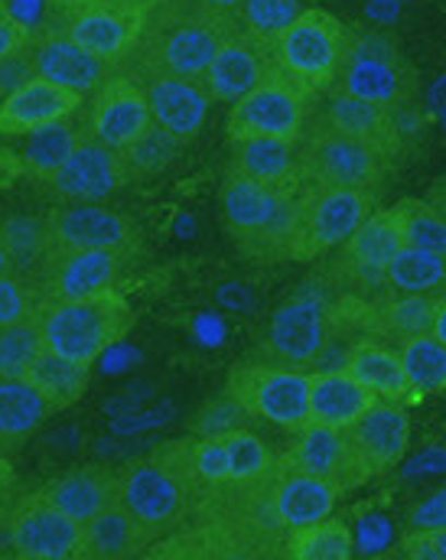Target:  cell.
<instances>
[{
  "instance_id": "obj_5",
  "label": "cell",
  "mask_w": 446,
  "mask_h": 560,
  "mask_svg": "<svg viewBox=\"0 0 446 560\" xmlns=\"http://www.w3.org/2000/svg\"><path fill=\"white\" fill-rule=\"evenodd\" d=\"M355 33L319 7H303L300 16L271 39L274 69L306 95L319 98L339 79Z\"/></svg>"
},
{
  "instance_id": "obj_29",
  "label": "cell",
  "mask_w": 446,
  "mask_h": 560,
  "mask_svg": "<svg viewBox=\"0 0 446 560\" xmlns=\"http://www.w3.org/2000/svg\"><path fill=\"white\" fill-rule=\"evenodd\" d=\"M228 173H238L245 179L278 186V189H297L300 156L297 140L281 138H245L232 140V163Z\"/></svg>"
},
{
  "instance_id": "obj_25",
  "label": "cell",
  "mask_w": 446,
  "mask_h": 560,
  "mask_svg": "<svg viewBox=\"0 0 446 560\" xmlns=\"http://www.w3.org/2000/svg\"><path fill=\"white\" fill-rule=\"evenodd\" d=\"M39 502L59 509L62 515H69L72 522L85 525L92 522L98 512H105L108 505H115L121 495H118V472L105 469V466H82V469H72L66 476H56L49 479L46 486H39L36 492Z\"/></svg>"
},
{
  "instance_id": "obj_35",
  "label": "cell",
  "mask_w": 446,
  "mask_h": 560,
  "mask_svg": "<svg viewBox=\"0 0 446 560\" xmlns=\"http://www.w3.org/2000/svg\"><path fill=\"white\" fill-rule=\"evenodd\" d=\"M385 283L391 293H421V296H446V255L398 248L385 268Z\"/></svg>"
},
{
  "instance_id": "obj_7",
  "label": "cell",
  "mask_w": 446,
  "mask_h": 560,
  "mask_svg": "<svg viewBox=\"0 0 446 560\" xmlns=\"http://www.w3.org/2000/svg\"><path fill=\"white\" fill-rule=\"evenodd\" d=\"M225 395L242 405L251 420L297 433L309 423V372L268 359L238 362L228 372Z\"/></svg>"
},
{
  "instance_id": "obj_1",
  "label": "cell",
  "mask_w": 446,
  "mask_h": 560,
  "mask_svg": "<svg viewBox=\"0 0 446 560\" xmlns=\"http://www.w3.org/2000/svg\"><path fill=\"white\" fill-rule=\"evenodd\" d=\"M235 30L238 13L206 10L192 0H156L121 69L138 72L144 82L156 75L202 79L212 56Z\"/></svg>"
},
{
  "instance_id": "obj_47",
  "label": "cell",
  "mask_w": 446,
  "mask_h": 560,
  "mask_svg": "<svg viewBox=\"0 0 446 560\" xmlns=\"http://www.w3.org/2000/svg\"><path fill=\"white\" fill-rule=\"evenodd\" d=\"M30 43V26L10 10L7 0H0V59L23 49Z\"/></svg>"
},
{
  "instance_id": "obj_39",
  "label": "cell",
  "mask_w": 446,
  "mask_h": 560,
  "mask_svg": "<svg viewBox=\"0 0 446 560\" xmlns=\"http://www.w3.org/2000/svg\"><path fill=\"white\" fill-rule=\"evenodd\" d=\"M228 456V479H261L271 476L281 463V456L261 440L251 427H238L225 436H219Z\"/></svg>"
},
{
  "instance_id": "obj_9",
  "label": "cell",
  "mask_w": 446,
  "mask_h": 560,
  "mask_svg": "<svg viewBox=\"0 0 446 560\" xmlns=\"http://www.w3.org/2000/svg\"><path fill=\"white\" fill-rule=\"evenodd\" d=\"M332 313H336V290L322 280L306 283L271 316L258 359L309 372L332 336L336 326Z\"/></svg>"
},
{
  "instance_id": "obj_28",
  "label": "cell",
  "mask_w": 446,
  "mask_h": 560,
  "mask_svg": "<svg viewBox=\"0 0 446 560\" xmlns=\"http://www.w3.org/2000/svg\"><path fill=\"white\" fill-rule=\"evenodd\" d=\"M336 499H339V489H332L319 476H309L297 466H291L281 456L278 476H274V512H278V518H281V525L287 532L306 528V525L332 515Z\"/></svg>"
},
{
  "instance_id": "obj_36",
  "label": "cell",
  "mask_w": 446,
  "mask_h": 560,
  "mask_svg": "<svg viewBox=\"0 0 446 560\" xmlns=\"http://www.w3.org/2000/svg\"><path fill=\"white\" fill-rule=\"evenodd\" d=\"M355 555V535L345 528V522L319 518L306 528L287 532L284 558L294 560H349Z\"/></svg>"
},
{
  "instance_id": "obj_50",
  "label": "cell",
  "mask_w": 446,
  "mask_h": 560,
  "mask_svg": "<svg viewBox=\"0 0 446 560\" xmlns=\"http://www.w3.org/2000/svg\"><path fill=\"white\" fill-rule=\"evenodd\" d=\"M401 555H408L411 560H437L431 535L424 528H411L408 535H401Z\"/></svg>"
},
{
  "instance_id": "obj_44",
  "label": "cell",
  "mask_w": 446,
  "mask_h": 560,
  "mask_svg": "<svg viewBox=\"0 0 446 560\" xmlns=\"http://www.w3.org/2000/svg\"><path fill=\"white\" fill-rule=\"evenodd\" d=\"M255 420L248 418V411L242 405H235L228 395H222L219 401H212L202 418L196 420V436H225L238 427H251Z\"/></svg>"
},
{
  "instance_id": "obj_18",
  "label": "cell",
  "mask_w": 446,
  "mask_h": 560,
  "mask_svg": "<svg viewBox=\"0 0 446 560\" xmlns=\"http://www.w3.org/2000/svg\"><path fill=\"white\" fill-rule=\"evenodd\" d=\"M26 49H30V59H33V72L39 79L56 82L62 89H72L79 95L95 92L105 82V75L111 72L108 62H102L89 49H82L79 43H72L66 33L52 30L49 23L30 26Z\"/></svg>"
},
{
  "instance_id": "obj_55",
  "label": "cell",
  "mask_w": 446,
  "mask_h": 560,
  "mask_svg": "<svg viewBox=\"0 0 446 560\" xmlns=\"http://www.w3.org/2000/svg\"><path fill=\"white\" fill-rule=\"evenodd\" d=\"M0 275H13V268H10V258H7L3 245H0Z\"/></svg>"
},
{
  "instance_id": "obj_26",
  "label": "cell",
  "mask_w": 446,
  "mask_h": 560,
  "mask_svg": "<svg viewBox=\"0 0 446 560\" xmlns=\"http://www.w3.org/2000/svg\"><path fill=\"white\" fill-rule=\"evenodd\" d=\"M342 369L375 398L382 401H401V405H414L421 401V395L411 388L404 365H401V352L398 346L375 339V336H362L349 346V355L342 362Z\"/></svg>"
},
{
  "instance_id": "obj_41",
  "label": "cell",
  "mask_w": 446,
  "mask_h": 560,
  "mask_svg": "<svg viewBox=\"0 0 446 560\" xmlns=\"http://www.w3.org/2000/svg\"><path fill=\"white\" fill-rule=\"evenodd\" d=\"M300 0H242L238 7V26L248 30L258 39H274L300 16Z\"/></svg>"
},
{
  "instance_id": "obj_21",
  "label": "cell",
  "mask_w": 446,
  "mask_h": 560,
  "mask_svg": "<svg viewBox=\"0 0 446 560\" xmlns=\"http://www.w3.org/2000/svg\"><path fill=\"white\" fill-rule=\"evenodd\" d=\"M345 436L368 479L398 466L411 443V418L401 401H375L362 418L345 427Z\"/></svg>"
},
{
  "instance_id": "obj_2",
  "label": "cell",
  "mask_w": 446,
  "mask_h": 560,
  "mask_svg": "<svg viewBox=\"0 0 446 560\" xmlns=\"http://www.w3.org/2000/svg\"><path fill=\"white\" fill-rule=\"evenodd\" d=\"M206 489L192 466V436L169 440L118 472L121 505L153 541L186 525Z\"/></svg>"
},
{
  "instance_id": "obj_52",
  "label": "cell",
  "mask_w": 446,
  "mask_h": 560,
  "mask_svg": "<svg viewBox=\"0 0 446 560\" xmlns=\"http://www.w3.org/2000/svg\"><path fill=\"white\" fill-rule=\"evenodd\" d=\"M192 3H199L206 10H219V13H238V7H242V0H192Z\"/></svg>"
},
{
  "instance_id": "obj_31",
  "label": "cell",
  "mask_w": 446,
  "mask_h": 560,
  "mask_svg": "<svg viewBox=\"0 0 446 560\" xmlns=\"http://www.w3.org/2000/svg\"><path fill=\"white\" fill-rule=\"evenodd\" d=\"M85 108V105H82ZM89 138V125H85V112H75L69 118H59L46 128H36L26 135V143L20 150V163L33 179L49 176L82 140Z\"/></svg>"
},
{
  "instance_id": "obj_54",
  "label": "cell",
  "mask_w": 446,
  "mask_h": 560,
  "mask_svg": "<svg viewBox=\"0 0 446 560\" xmlns=\"http://www.w3.org/2000/svg\"><path fill=\"white\" fill-rule=\"evenodd\" d=\"M427 202H434V206H437V209L446 215V183H434V186H431Z\"/></svg>"
},
{
  "instance_id": "obj_10",
  "label": "cell",
  "mask_w": 446,
  "mask_h": 560,
  "mask_svg": "<svg viewBox=\"0 0 446 560\" xmlns=\"http://www.w3.org/2000/svg\"><path fill=\"white\" fill-rule=\"evenodd\" d=\"M375 196L378 192H365V189L300 183V222L294 261H313L319 255L336 252L375 212Z\"/></svg>"
},
{
  "instance_id": "obj_23",
  "label": "cell",
  "mask_w": 446,
  "mask_h": 560,
  "mask_svg": "<svg viewBox=\"0 0 446 560\" xmlns=\"http://www.w3.org/2000/svg\"><path fill=\"white\" fill-rule=\"evenodd\" d=\"M82 105L85 95L33 75L0 102V138H26L36 128H46L59 118L82 112Z\"/></svg>"
},
{
  "instance_id": "obj_38",
  "label": "cell",
  "mask_w": 446,
  "mask_h": 560,
  "mask_svg": "<svg viewBox=\"0 0 446 560\" xmlns=\"http://www.w3.org/2000/svg\"><path fill=\"white\" fill-rule=\"evenodd\" d=\"M398 352H401L404 375L421 398L446 392V346L434 332H421L398 342Z\"/></svg>"
},
{
  "instance_id": "obj_49",
  "label": "cell",
  "mask_w": 446,
  "mask_h": 560,
  "mask_svg": "<svg viewBox=\"0 0 446 560\" xmlns=\"http://www.w3.org/2000/svg\"><path fill=\"white\" fill-rule=\"evenodd\" d=\"M13 502H16V472H13L7 453H0V525L7 522Z\"/></svg>"
},
{
  "instance_id": "obj_42",
  "label": "cell",
  "mask_w": 446,
  "mask_h": 560,
  "mask_svg": "<svg viewBox=\"0 0 446 560\" xmlns=\"http://www.w3.org/2000/svg\"><path fill=\"white\" fill-rule=\"evenodd\" d=\"M179 147H183V140H176L173 135H166L163 128L150 125L141 138L121 150V156H125L128 173H131V179H134V176H150V173L163 170V166L179 153Z\"/></svg>"
},
{
  "instance_id": "obj_4",
  "label": "cell",
  "mask_w": 446,
  "mask_h": 560,
  "mask_svg": "<svg viewBox=\"0 0 446 560\" xmlns=\"http://www.w3.org/2000/svg\"><path fill=\"white\" fill-rule=\"evenodd\" d=\"M36 323L46 349L92 369L102 352L128 336L134 313L118 290H105L95 296H43Z\"/></svg>"
},
{
  "instance_id": "obj_17",
  "label": "cell",
  "mask_w": 446,
  "mask_h": 560,
  "mask_svg": "<svg viewBox=\"0 0 446 560\" xmlns=\"http://www.w3.org/2000/svg\"><path fill=\"white\" fill-rule=\"evenodd\" d=\"M271 72H274L271 43L268 39H258V36H251L248 30L238 26L219 46V52L212 56L209 69L202 72V85H206V92H209L212 102L235 105L255 85H261Z\"/></svg>"
},
{
  "instance_id": "obj_3",
  "label": "cell",
  "mask_w": 446,
  "mask_h": 560,
  "mask_svg": "<svg viewBox=\"0 0 446 560\" xmlns=\"http://www.w3.org/2000/svg\"><path fill=\"white\" fill-rule=\"evenodd\" d=\"M222 212H225V229L242 248V255L261 265L294 261L300 186L278 189V186H265L238 173H228L222 186Z\"/></svg>"
},
{
  "instance_id": "obj_24",
  "label": "cell",
  "mask_w": 446,
  "mask_h": 560,
  "mask_svg": "<svg viewBox=\"0 0 446 560\" xmlns=\"http://www.w3.org/2000/svg\"><path fill=\"white\" fill-rule=\"evenodd\" d=\"M148 102L153 125L163 128L176 140H192L212 108V98L202 85V79H176V75H156L148 79Z\"/></svg>"
},
{
  "instance_id": "obj_32",
  "label": "cell",
  "mask_w": 446,
  "mask_h": 560,
  "mask_svg": "<svg viewBox=\"0 0 446 560\" xmlns=\"http://www.w3.org/2000/svg\"><path fill=\"white\" fill-rule=\"evenodd\" d=\"M0 245L13 275L36 280L49 265V225L46 215L13 212L0 219Z\"/></svg>"
},
{
  "instance_id": "obj_46",
  "label": "cell",
  "mask_w": 446,
  "mask_h": 560,
  "mask_svg": "<svg viewBox=\"0 0 446 560\" xmlns=\"http://www.w3.org/2000/svg\"><path fill=\"white\" fill-rule=\"evenodd\" d=\"M411 528H446V486H441L437 492H431L424 502H418L408 515Z\"/></svg>"
},
{
  "instance_id": "obj_30",
  "label": "cell",
  "mask_w": 446,
  "mask_h": 560,
  "mask_svg": "<svg viewBox=\"0 0 446 560\" xmlns=\"http://www.w3.org/2000/svg\"><path fill=\"white\" fill-rule=\"evenodd\" d=\"M378 398L368 395L345 369H313L309 372V423L349 427Z\"/></svg>"
},
{
  "instance_id": "obj_11",
  "label": "cell",
  "mask_w": 446,
  "mask_h": 560,
  "mask_svg": "<svg viewBox=\"0 0 446 560\" xmlns=\"http://www.w3.org/2000/svg\"><path fill=\"white\" fill-rule=\"evenodd\" d=\"M329 92L362 98V102H372V105H382L391 112H404L414 102L418 79L388 39L355 33L352 49L339 69V79Z\"/></svg>"
},
{
  "instance_id": "obj_8",
  "label": "cell",
  "mask_w": 446,
  "mask_h": 560,
  "mask_svg": "<svg viewBox=\"0 0 446 560\" xmlns=\"http://www.w3.org/2000/svg\"><path fill=\"white\" fill-rule=\"evenodd\" d=\"M144 16L148 10L134 0H49V10L39 23L66 33L72 43L115 69L138 43Z\"/></svg>"
},
{
  "instance_id": "obj_53",
  "label": "cell",
  "mask_w": 446,
  "mask_h": 560,
  "mask_svg": "<svg viewBox=\"0 0 446 560\" xmlns=\"http://www.w3.org/2000/svg\"><path fill=\"white\" fill-rule=\"evenodd\" d=\"M424 532H427V528H424ZM427 535H431V545H434L437 560H446V528H431Z\"/></svg>"
},
{
  "instance_id": "obj_40",
  "label": "cell",
  "mask_w": 446,
  "mask_h": 560,
  "mask_svg": "<svg viewBox=\"0 0 446 560\" xmlns=\"http://www.w3.org/2000/svg\"><path fill=\"white\" fill-rule=\"evenodd\" d=\"M43 349L46 342L36 316L0 326V378H26Z\"/></svg>"
},
{
  "instance_id": "obj_13",
  "label": "cell",
  "mask_w": 446,
  "mask_h": 560,
  "mask_svg": "<svg viewBox=\"0 0 446 560\" xmlns=\"http://www.w3.org/2000/svg\"><path fill=\"white\" fill-rule=\"evenodd\" d=\"M46 225H49V261L89 248H111L134 258L141 248V232L134 219L111 212L98 202H66L62 209L46 212Z\"/></svg>"
},
{
  "instance_id": "obj_48",
  "label": "cell",
  "mask_w": 446,
  "mask_h": 560,
  "mask_svg": "<svg viewBox=\"0 0 446 560\" xmlns=\"http://www.w3.org/2000/svg\"><path fill=\"white\" fill-rule=\"evenodd\" d=\"M359 548L362 551H378L382 545H388L391 541V528H388V522L385 518H365L362 525H359Z\"/></svg>"
},
{
  "instance_id": "obj_6",
  "label": "cell",
  "mask_w": 446,
  "mask_h": 560,
  "mask_svg": "<svg viewBox=\"0 0 446 560\" xmlns=\"http://www.w3.org/2000/svg\"><path fill=\"white\" fill-rule=\"evenodd\" d=\"M300 179L313 186H342V189H365L378 192L391 173V160L378 150L359 143L349 135L332 131L313 112L297 138Z\"/></svg>"
},
{
  "instance_id": "obj_45",
  "label": "cell",
  "mask_w": 446,
  "mask_h": 560,
  "mask_svg": "<svg viewBox=\"0 0 446 560\" xmlns=\"http://www.w3.org/2000/svg\"><path fill=\"white\" fill-rule=\"evenodd\" d=\"M36 72H33V59H30V49L23 46V49H16V52H10V56H3L0 59V102L7 98V95H13L23 82H30Z\"/></svg>"
},
{
  "instance_id": "obj_27",
  "label": "cell",
  "mask_w": 446,
  "mask_h": 560,
  "mask_svg": "<svg viewBox=\"0 0 446 560\" xmlns=\"http://www.w3.org/2000/svg\"><path fill=\"white\" fill-rule=\"evenodd\" d=\"M150 545H153V538L118 499L115 505H108L105 512H98L92 522L82 525L79 545H75V560L141 558V555H148Z\"/></svg>"
},
{
  "instance_id": "obj_56",
  "label": "cell",
  "mask_w": 446,
  "mask_h": 560,
  "mask_svg": "<svg viewBox=\"0 0 446 560\" xmlns=\"http://www.w3.org/2000/svg\"><path fill=\"white\" fill-rule=\"evenodd\" d=\"M134 3H138V7H144V10H150V7H153L156 0H134Z\"/></svg>"
},
{
  "instance_id": "obj_51",
  "label": "cell",
  "mask_w": 446,
  "mask_h": 560,
  "mask_svg": "<svg viewBox=\"0 0 446 560\" xmlns=\"http://www.w3.org/2000/svg\"><path fill=\"white\" fill-rule=\"evenodd\" d=\"M431 332L446 346V296H437L434 303V319H431Z\"/></svg>"
},
{
  "instance_id": "obj_12",
  "label": "cell",
  "mask_w": 446,
  "mask_h": 560,
  "mask_svg": "<svg viewBox=\"0 0 446 560\" xmlns=\"http://www.w3.org/2000/svg\"><path fill=\"white\" fill-rule=\"evenodd\" d=\"M313 102H316L313 95H306L287 75H281L274 69L261 85H255L245 98H238L232 105L228 138L297 140L309 112H313Z\"/></svg>"
},
{
  "instance_id": "obj_16",
  "label": "cell",
  "mask_w": 446,
  "mask_h": 560,
  "mask_svg": "<svg viewBox=\"0 0 446 560\" xmlns=\"http://www.w3.org/2000/svg\"><path fill=\"white\" fill-rule=\"evenodd\" d=\"M7 541L13 555L30 560H69L75 558L82 525L62 515L59 509L39 502L36 495H23L13 502L7 522Z\"/></svg>"
},
{
  "instance_id": "obj_33",
  "label": "cell",
  "mask_w": 446,
  "mask_h": 560,
  "mask_svg": "<svg viewBox=\"0 0 446 560\" xmlns=\"http://www.w3.org/2000/svg\"><path fill=\"white\" fill-rule=\"evenodd\" d=\"M49 415L52 408L26 378H0V453L23 446Z\"/></svg>"
},
{
  "instance_id": "obj_15",
  "label": "cell",
  "mask_w": 446,
  "mask_h": 560,
  "mask_svg": "<svg viewBox=\"0 0 446 560\" xmlns=\"http://www.w3.org/2000/svg\"><path fill=\"white\" fill-rule=\"evenodd\" d=\"M128 179H131V173H128L121 150H115L102 140L85 138L39 183L59 202H105Z\"/></svg>"
},
{
  "instance_id": "obj_43",
  "label": "cell",
  "mask_w": 446,
  "mask_h": 560,
  "mask_svg": "<svg viewBox=\"0 0 446 560\" xmlns=\"http://www.w3.org/2000/svg\"><path fill=\"white\" fill-rule=\"evenodd\" d=\"M39 303H43V293L33 280L20 278V275H0V326L36 316Z\"/></svg>"
},
{
  "instance_id": "obj_19",
  "label": "cell",
  "mask_w": 446,
  "mask_h": 560,
  "mask_svg": "<svg viewBox=\"0 0 446 560\" xmlns=\"http://www.w3.org/2000/svg\"><path fill=\"white\" fill-rule=\"evenodd\" d=\"M319 98H326L322 108H316L313 102V115L329 125L332 131L339 135H349L359 143L378 150L385 160L398 163L401 150H404V125H401V112H391V108H382V105H372V102H362V98H349V95H339V92H322Z\"/></svg>"
},
{
  "instance_id": "obj_20",
  "label": "cell",
  "mask_w": 446,
  "mask_h": 560,
  "mask_svg": "<svg viewBox=\"0 0 446 560\" xmlns=\"http://www.w3.org/2000/svg\"><path fill=\"white\" fill-rule=\"evenodd\" d=\"M294 446L284 453L291 466H297L309 476H319L332 489L345 492L362 482H368V472L362 469L345 427H329V423H306L303 430L294 433Z\"/></svg>"
},
{
  "instance_id": "obj_14",
  "label": "cell",
  "mask_w": 446,
  "mask_h": 560,
  "mask_svg": "<svg viewBox=\"0 0 446 560\" xmlns=\"http://www.w3.org/2000/svg\"><path fill=\"white\" fill-rule=\"evenodd\" d=\"M82 112L89 138L102 140L115 150H125L153 125L144 79L121 66L105 75V82L92 92V105Z\"/></svg>"
},
{
  "instance_id": "obj_22",
  "label": "cell",
  "mask_w": 446,
  "mask_h": 560,
  "mask_svg": "<svg viewBox=\"0 0 446 560\" xmlns=\"http://www.w3.org/2000/svg\"><path fill=\"white\" fill-rule=\"evenodd\" d=\"M131 258L111 248L69 252L46 265V271L33 280L43 296H95L115 290L125 265Z\"/></svg>"
},
{
  "instance_id": "obj_37",
  "label": "cell",
  "mask_w": 446,
  "mask_h": 560,
  "mask_svg": "<svg viewBox=\"0 0 446 560\" xmlns=\"http://www.w3.org/2000/svg\"><path fill=\"white\" fill-rule=\"evenodd\" d=\"M398 242L404 248L446 255V215L427 199H404L391 209Z\"/></svg>"
},
{
  "instance_id": "obj_34",
  "label": "cell",
  "mask_w": 446,
  "mask_h": 560,
  "mask_svg": "<svg viewBox=\"0 0 446 560\" xmlns=\"http://www.w3.org/2000/svg\"><path fill=\"white\" fill-rule=\"evenodd\" d=\"M89 365L82 362H72L52 349H43L33 362V369L26 372V382L43 395V401L52 408V411H66L72 408L85 388H89Z\"/></svg>"
}]
</instances>
